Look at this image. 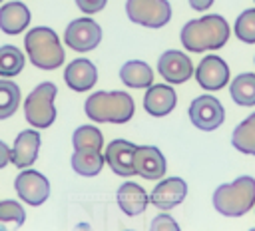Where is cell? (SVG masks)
I'll return each instance as SVG.
<instances>
[{
	"label": "cell",
	"mask_w": 255,
	"mask_h": 231,
	"mask_svg": "<svg viewBox=\"0 0 255 231\" xmlns=\"http://www.w3.org/2000/svg\"><path fill=\"white\" fill-rule=\"evenodd\" d=\"M179 38L183 48L195 54L207 50H219L229 40V24L219 14H207L183 24Z\"/></svg>",
	"instance_id": "1"
},
{
	"label": "cell",
	"mask_w": 255,
	"mask_h": 231,
	"mask_svg": "<svg viewBox=\"0 0 255 231\" xmlns=\"http://www.w3.org/2000/svg\"><path fill=\"white\" fill-rule=\"evenodd\" d=\"M86 116L98 123H126L135 106L128 92H94L84 104Z\"/></svg>",
	"instance_id": "2"
},
{
	"label": "cell",
	"mask_w": 255,
	"mask_h": 231,
	"mask_svg": "<svg viewBox=\"0 0 255 231\" xmlns=\"http://www.w3.org/2000/svg\"><path fill=\"white\" fill-rule=\"evenodd\" d=\"M213 207L225 217H241L255 207V177L241 175L213 191Z\"/></svg>",
	"instance_id": "3"
},
{
	"label": "cell",
	"mask_w": 255,
	"mask_h": 231,
	"mask_svg": "<svg viewBox=\"0 0 255 231\" xmlns=\"http://www.w3.org/2000/svg\"><path fill=\"white\" fill-rule=\"evenodd\" d=\"M24 48L30 62L40 70H56L64 64V48L58 34L48 26H36L28 30Z\"/></svg>",
	"instance_id": "4"
},
{
	"label": "cell",
	"mask_w": 255,
	"mask_h": 231,
	"mask_svg": "<svg viewBox=\"0 0 255 231\" xmlns=\"http://www.w3.org/2000/svg\"><path fill=\"white\" fill-rule=\"evenodd\" d=\"M58 94L56 84L52 82H42L38 84L24 102V116L26 121L38 129L50 127L56 119V106H54V98Z\"/></svg>",
	"instance_id": "5"
},
{
	"label": "cell",
	"mask_w": 255,
	"mask_h": 231,
	"mask_svg": "<svg viewBox=\"0 0 255 231\" xmlns=\"http://www.w3.org/2000/svg\"><path fill=\"white\" fill-rule=\"evenodd\" d=\"M126 14L133 24L161 28L171 20V4L167 0H126Z\"/></svg>",
	"instance_id": "6"
},
{
	"label": "cell",
	"mask_w": 255,
	"mask_h": 231,
	"mask_svg": "<svg viewBox=\"0 0 255 231\" xmlns=\"http://www.w3.org/2000/svg\"><path fill=\"white\" fill-rule=\"evenodd\" d=\"M189 119L191 123L201 129V131H213L217 129L223 119H225V110L221 106V102L209 94H203V96H197L191 104H189Z\"/></svg>",
	"instance_id": "7"
},
{
	"label": "cell",
	"mask_w": 255,
	"mask_h": 231,
	"mask_svg": "<svg viewBox=\"0 0 255 231\" xmlns=\"http://www.w3.org/2000/svg\"><path fill=\"white\" fill-rule=\"evenodd\" d=\"M64 42L74 52H90L102 42V28L92 18H76L66 26Z\"/></svg>",
	"instance_id": "8"
},
{
	"label": "cell",
	"mask_w": 255,
	"mask_h": 231,
	"mask_svg": "<svg viewBox=\"0 0 255 231\" xmlns=\"http://www.w3.org/2000/svg\"><path fill=\"white\" fill-rule=\"evenodd\" d=\"M14 189L18 197L28 205H42L50 197V181L36 169H22L14 179Z\"/></svg>",
	"instance_id": "9"
},
{
	"label": "cell",
	"mask_w": 255,
	"mask_h": 231,
	"mask_svg": "<svg viewBox=\"0 0 255 231\" xmlns=\"http://www.w3.org/2000/svg\"><path fill=\"white\" fill-rule=\"evenodd\" d=\"M193 74L197 84L207 92L221 90L229 82V66L219 56H203L197 68L193 70Z\"/></svg>",
	"instance_id": "10"
},
{
	"label": "cell",
	"mask_w": 255,
	"mask_h": 231,
	"mask_svg": "<svg viewBox=\"0 0 255 231\" xmlns=\"http://www.w3.org/2000/svg\"><path fill=\"white\" fill-rule=\"evenodd\" d=\"M157 72L167 84H183L193 76V64L183 52L165 50L157 60Z\"/></svg>",
	"instance_id": "11"
},
{
	"label": "cell",
	"mask_w": 255,
	"mask_h": 231,
	"mask_svg": "<svg viewBox=\"0 0 255 231\" xmlns=\"http://www.w3.org/2000/svg\"><path fill=\"white\" fill-rule=\"evenodd\" d=\"M185 195H187V183L181 177H165L149 193V203L159 211H169L177 207L185 199Z\"/></svg>",
	"instance_id": "12"
},
{
	"label": "cell",
	"mask_w": 255,
	"mask_h": 231,
	"mask_svg": "<svg viewBox=\"0 0 255 231\" xmlns=\"http://www.w3.org/2000/svg\"><path fill=\"white\" fill-rule=\"evenodd\" d=\"M133 167H135V173L141 175L143 179L157 181V179L163 177V173L167 169V163H165V157L159 151V147H155V145H137L135 153H133Z\"/></svg>",
	"instance_id": "13"
},
{
	"label": "cell",
	"mask_w": 255,
	"mask_h": 231,
	"mask_svg": "<svg viewBox=\"0 0 255 231\" xmlns=\"http://www.w3.org/2000/svg\"><path fill=\"white\" fill-rule=\"evenodd\" d=\"M135 143L128 141V139H114L108 143L106 147V163L110 165V169L116 173V175H122V177H129L135 173V167H133V153H135Z\"/></svg>",
	"instance_id": "14"
},
{
	"label": "cell",
	"mask_w": 255,
	"mask_h": 231,
	"mask_svg": "<svg viewBox=\"0 0 255 231\" xmlns=\"http://www.w3.org/2000/svg\"><path fill=\"white\" fill-rule=\"evenodd\" d=\"M64 82L74 92H86L96 86L98 82V68L88 58H76L72 60L64 70Z\"/></svg>",
	"instance_id": "15"
},
{
	"label": "cell",
	"mask_w": 255,
	"mask_h": 231,
	"mask_svg": "<svg viewBox=\"0 0 255 231\" xmlns=\"http://www.w3.org/2000/svg\"><path fill=\"white\" fill-rule=\"evenodd\" d=\"M177 104V94L169 84H151L143 96V110L153 117L167 116Z\"/></svg>",
	"instance_id": "16"
},
{
	"label": "cell",
	"mask_w": 255,
	"mask_h": 231,
	"mask_svg": "<svg viewBox=\"0 0 255 231\" xmlns=\"http://www.w3.org/2000/svg\"><path fill=\"white\" fill-rule=\"evenodd\" d=\"M116 199H118V205L120 209L128 215V217H135V215H141L149 203V195L147 191L133 183V181H126L118 187L116 191Z\"/></svg>",
	"instance_id": "17"
},
{
	"label": "cell",
	"mask_w": 255,
	"mask_h": 231,
	"mask_svg": "<svg viewBox=\"0 0 255 231\" xmlns=\"http://www.w3.org/2000/svg\"><path fill=\"white\" fill-rule=\"evenodd\" d=\"M40 149V133L36 129H24L16 135L14 145H12V163L20 169L30 167Z\"/></svg>",
	"instance_id": "18"
},
{
	"label": "cell",
	"mask_w": 255,
	"mask_h": 231,
	"mask_svg": "<svg viewBox=\"0 0 255 231\" xmlns=\"http://www.w3.org/2000/svg\"><path fill=\"white\" fill-rule=\"evenodd\" d=\"M30 18L32 14L24 2H6L0 8V30L4 34L16 36L26 30V26L30 24Z\"/></svg>",
	"instance_id": "19"
},
{
	"label": "cell",
	"mask_w": 255,
	"mask_h": 231,
	"mask_svg": "<svg viewBox=\"0 0 255 231\" xmlns=\"http://www.w3.org/2000/svg\"><path fill=\"white\" fill-rule=\"evenodd\" d=\"M120 80L128 88L147 90L153 84V70L141 60H129L120 68Z\"/></svg>",
	"instance_id": "20"
},
{
	"label": "cell",
	"mask_w": 255,
	"mask_h": 231,
	"mask_svg": "<svg viewBox=\"0 0 255 231\" xmlns=\"http://www.w3.org/2000/svg\"><path fill=\"white\" fill-rule=\"evenodd\" d=\"M104 163H106V157H104L102 149L84 147V149H74V153H72V169L84 177L98 175L104 169Z\"/></svg>",
	"instance_id": "21"
},
{
	"label": "cell",
	"mask_w": 255,
	"mask_h": 231,
	"mask_svg": "<svg viewBox=\"0 0 255 231\" xmlns=\"http://www.w3.org/2000/svg\"><path fill=\"white\" fill-rule=\"evenodd\" d=\"M231 145L247 155H255V112L247 116L231 133Z\"/></svg>",
	"instance_id": "22"
},
{
	"label": "cell",
	"mask_w": 255,
	"mask_h": 231,
	"mask_svg": "<svg viewBox=\"0 0 255 231\" xmlns=\"http://www.w3.org/2000/svg\"><path fill=\"white\" fill-rule=\"evenodd\" d=\"M229 94L237 106H255V74L245 72L233 78L229 86Z\"/></svg>",
	"instance_id": "23"
},
{
	"label": "cell",
	"mask_w": 255,
	"mask_h": 231,
	"mask_svg": "<svg viewBox=\"0 0 255 231\" xmlns=\"http://www.w3.org/2000/svg\"><path fill=\"white\" fill-rule=\"evenodd\" d=\"M24 70V54L20 48L6 44L0 46V76L14 78Z\"/></svg>",
	"instance_id": "24"
},
{
	"label": "cell",
	"mask_w": 255,
	"mask_h": 231,
	"mask_svg": "<svg viewBox=\"0 0 255 231\" xmlns=\"http://www.w3.org/2000/svg\"><path fill=\"white\" fill-rule=\"evenodd\" d=\"M20 88L12 82L2 78L0 80V119H8L10 116L16 114L20 106Z\"/></svg>",
	"instance_id": "25"
},
{
	"label": "cell",
	"mask_w": 255,
	"mask_h": 231,
	"mask_svg": "<svg viewBox=\"0 0 255 231\" xmlns=\"http://www.w3.org/2000/svg\"><path fill=\"white\" fill-rule=\"evenodd\" d=\"M26 221V211L16 199L0 201V231L18 229Z\"/></svg>",
	"instance_id": "26"
},
{
	"label": "cell",
	"mask_w": 255,
	"mask_h": 231,
	"mask_svg": "<svg viewBox=\"0 0 255 231\" xmlns=\"http://www.w3.org/2000/svg\"><path fill=\"white\" fill-rule=\"evenodd\" d=\"M72 145L74 149H102L104 147V135L96 125H80L72 133Z\"/></svg>",
	"instance_id": "27"
},
{
	"label": "cell",
	"mask_w": 255,
	"mask_h": 231,
	"mask_svg": "<svg viewBox=\"0 0 255 231\" xmlns=\"http://www.w3.org/2000/svg\"><path fill=\"white\" fill-rule=\"evenodd\" d=\"M235 36L245 44H255V8L243 10L235 20Z\"/></svg>",
	"instance_id": "28"
},
{
	"label": "cell",
	"mask_w": 255,
	"mask_h": 231,
	"mask_svg": "<svg viewBox=\"0 0 255 231\" xmlns=\"http://www.w3.org/2000/svg\"><path fill=\"white\" fill-rule=\"evenodd\" d=\"M149 229H151V231H177V229H179V223H177L171 215L159 213V215L151 221Z\"/></svg>",
	"instance_id": "29"
},
{
	"label": "cell",
	"mask_w": 255,
	"mask_h": 231,
	"mask_svg": "<svg viewBox=\"0 0 255 231\" xmlns=\"http://www.w3.org/2000/svg\"><path fill=\"white\" fill-rule=\"evenodd\" d=\"M106 4H108V0H76V6L84 14H96V12L104 10Z\"/></svg>",
	"instance_id": "30"
},
{
	"label": "cell",
	"mask_w": 255,
	"mask_h": 231,
	"mask_svg": "<svg viewBox=\"0 0 255 231\" xmlns=\"http://www.w3.org/2000/svg\"><path fill=\"white\" fill-rule=\"evenodd\" d=\"M8 163H12V149L0 139V169L6 167Z\"/></svg>",
	"instance_id": "31"
},
{
	"label": "cell",
	"mask_w": 255,
	"mask_h": 231,
	"mask_svg": "<svg viewBox=\"0 0 255 231\" xmlns=\"http://www.w3.org/2000/svg\"><path fill=\"white\" fill-rule=\"evenodd\" d=\"M211 4H213V0H189V6H191L193 10H199V12L211 8Z\"/></svg>",
	"instance_id": "32"
},
{
	"label": "cell",
	"mask_w": 255,
	"mask_h": 231,
	"mask_svg": "<svg viewBox=\"0 0 255 231\" xmlns=\"http://www.w3.org/2000/svg\"><path fill=\"white\" fill-rule=\"evenodd\" d=\"M0 2H2V0H0Z\"/></svg>",
	"instance_id": "33"
}]
</instances>
